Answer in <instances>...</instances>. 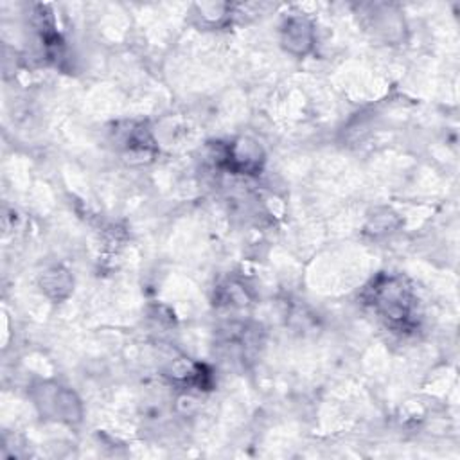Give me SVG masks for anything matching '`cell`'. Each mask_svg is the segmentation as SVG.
I'll use <instances>...</instances> for the list:
<instances>
[{
    "label": "cell",
    "mask_w": 460,
    "mask_h": 460,
    "mask_svg": "<svg viewBox=\"0 0 460 460\" xmlns=\"http://www.w3.org/2000/svg\"><path fill=\"white\" fill-rule=\"evenodd\" d=\"M370 304L394 327H406L413 311V293L410 286L395 275H381L368 288Z\"/></svg>",
    "instance_id": "obj_1"
},
{
    "label": "cell",
    "mask_w": 460,
    "mask_h": 460,
    "mask_svg": "<svg viewBox=\"0 0 460 460\" xmlns=\"http://www.w3.org/2000/svg\"><path fill=\"white\" fill-rule=\"evenodd\" d=\"M221 162L232 172L255 174L262 167L264 153L255 140L248 137H241L223 149Z\"/></svg>",
    "instance_id": "obj_2"
},
{
    "label": "cell",
    "mask_w": 460,
    "mask_h": 460,
    "mask_svg": "<svg viewBox=\"0 0 460 460\" xmlns=\"http://www.w3.org/2000/svg\"><path fill=\"white\" fill-rule=\"evenodd\" d=\"M36 404L41 406V413L59 419V420H79L81 419V404L74 392L61 388V386H43L40 390V397L36 399Z\"/></svg>",
    "instance_id": "obj_3"
},
{
    "label": "cell",
    "mask_w": 460,
    "mask_h": 460,
    "mask_svg": "<svg viewBox=\"0 0 460 460\" xmlns=\"http://www.w3.org/2000/svg\"><path fill=\"white\" fill-rule=\"evenodd\" d=\"M280 41L282 47L295 56L307 54L314 41L313 23L304 16H289L282 25Z\"/></svg>",
    "instance_id": "obj_4"
},
{
    "label": "cell",
    "mask_w": 460,
    "mask_h": 460,
    "mask_svg": "<svg viewBox=\"0 0 460 460\" xmlns=\"http://www.w3.org/2000/svg\"><path fill=\"white\" fill-rule=\"evenodd\" d=\"M41 286L47 295H50L56 300H61L70 293L72 279H70L68 271H65L61 268H54V270H49L47 273H43Z\"/></svg>",
    "instance_id": "obj_5"
}]
</instances>
